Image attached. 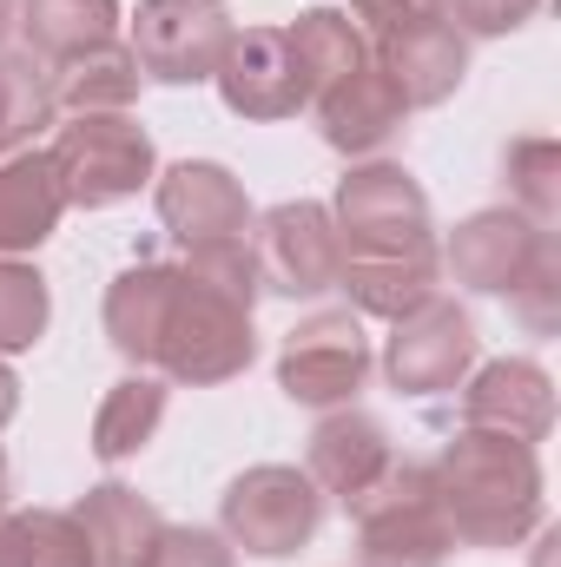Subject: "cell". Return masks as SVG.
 I'll return each mask as SVG.
<instances>
[{
  "instance_id": "11",
  "label": "cell",
  "mask_w": 561,
  "mask_h": 567,
  "mask_svg": "<svg viewBox=\"0 0 561 567\" xmlns=\"http://www.w3.org/2000/svg\"><path fill=\"white\" fill-rule=\"evenodd\" d=\"M549 251H555V231H542V225L522 218L516 205H489V212H469V218L449 231V251H442V258H449L456 284H469V290H482V297H509Z\"/></svg>"
},
{
  "instance_id": "21",
  "label": "cell",
  "mask_w": 561,
  "mask_h": 567,
  "mask_svg": "<svg viewBox=\"0 0 561 567\" xmlns=\"http://www.w3.org/2000/svg\"><path fill=\"white\" fill-rule=\"evenodd\" d=\"M172 290H178V265H133V271L113 278V290H106V337H113V350L126 363L152 370L159 337H165Z\"/></svg>"
},
{
  "instance_id": "12",
  "label": "cell",
  "mask_w": 561,
  "mask_h": 567,
  "mask_svg": "<svg viewBox=\"0 0 561 567\" xmlns=\"http://www.w3.org/2000/svg\"><path fill=\"white\" fill-rule=\"evenodd\" d=\"M159 225L185 245V251H205V245H232L252 231V198L245 185L212 165V158H185V165H165L159 172Z\"/></svg>"
},
{
  "instance_id": "9",
  "label": "cell",
  "mask_w": 561,
  "mask_h": 567,
  "mask_svg": "<svg viewBox=\"0 0 561 567\" xmlns=\"http://www.w3.org/2000/svg\"><path fill=\"white\" fill-rule=\"evenodd\" d=\"M252 258L258 284L278 297H324L344 278V238L330 225V205L317 198H284L265 218H252Z\"/></svg>"
},
{
  "instance_id": "15",
  "label": "cell",
  "mask_w": 561,
  "mask_h": 567,
  "mask_svg": "<svg viewBox=\"0 0 561 567\" xmlns=\"http://www.w3.org/2000/svg\"><path fill=\"white\" fill-rule=\"evenodd\" d=\"M397 449H390V429L364 410H330L324 423L310 429V455H304V475L317 482V495L357 508L384 475H390Z\"/></svg>"
},
{
  "instance_id": "27",
  "label": "cell",
  "mask_w": 561,
  "mask_h": 567,
  "mask_svg": "<svg viewBox=\"0 0 561 567\" xmlns=\"http://www.w3.org/2000/svg\"><path fill=\"white\" fill-rule=\"evenodd\" d=\"M140 86H145L140 60L120 40L86 53V60H73V66H60V106L67 113H126L140 100Z\"/></svg>"
},
{
  "instance_id": "10",
  "label": "cell",
  "mask_w": 561,
  "mask_h": 567,
  "mask_svg": "<svg viewBox=\"0 0 561 567\" xmlns=\"http://www.w3.org/2000/svg\"><path fill=\"white\" fill-rule=\"evenodd\" d=\"M469 370H476V323H469L462 303L429 297L410 317L390 323V343H384V377H390V390H404V396H442V390H456Z\"/></svg>"
},
{
  "instance_id": "19",
  "label": "cell",
  "mask_w": 561,
  "mask_h": 567,
  "mask_svg": "<svg viewBox=\"0 0 561 567\" xmlns=\"http://www.w3.org/2000/svg\"><path fill=\"white\" fill-rule=\"evenodd\" d=\"M67 218V185L53 172V152L27 145L13 158H0V258L40 251Z\"/></svg>"
},
{
  "instance_id": "22",
  "label": "cell",
  "mask_w": 561,
  "mask_h": 567,
  "mask_svg": "<svg viewBox=\"0 0 561 567\" xmlns=\"http://www.w3.org/2000/svg\"><path fill=\"white\" fill-rule=\"evenodd\" d=\"M436 278H442V258H436V245H422V251H397V258H344L337 284L350 290L357 317L397 323V317H410L417 303L436 297Z\"/></svg>"
},
{
  "instance_id": "26",
  "label": "cell",
  "mask_w": 561,
  "mask_h": 567,
  "mask_svg": "<svg viewBox=\"0 0 561 567\" xmlns=\"http://www.w3.org/2000/svg\"><path fill=\"white\" fill-rule=\"evenodd\" d=\"M0 567H86L67 508H0Z\"/></svg>"
},
{
  "instance_id": "13",
  "label": "cell",
  "mask_w": 561,
  "mask_h": 567,
  "mask_svg": "<svg viewBox=\"0 0 561 567\" xmlns=\"http://www.w3.org/2000/svg\"><path fill=\"white\" fill-rule=\"evenodd\" d=\"M218 100L238 113V120H290L310 106V86H304V66L284 40V27H252V33H232L218 73H212Z\"/></svg>"
},
{
  "instance_id": "20",
  "label": "cell",
  "mask_w": 561,
  "mask_h": 567,
  "mask_svg": "<svg viewBox=\"0 0 561 567\" xmlns=\"http://www.w3.org/2000/svg\"><path fill=\"white\" fill-rule=\"evenodd\" d=\"M27 53H40L47 66H73L100 47H113L120 33V0H20Z\"/></svg>"
},
{
  "instance_id": "4",
  "label": "cell",
  "mask_w": 561,
  "mask_h": 567,
  "mask_svg": "<svg viewBox=\"0 0 561 567\" xmlns=\"http://www.w3.org/2000/svg\"><path fill=\"white\" fill-rule=\"evenodd\" d=\"M324 528V495L304 468L290 462H258L245 468L225 495H218V535L258 561H284L297 555L310 535Z\"/></svg>"
},
{
  "instance_id": "2",
  "label": "cell",
  "mask_w": 561,
  "mask_h": 567,
  "mask_svg": "<svg viewBox=\"0 0 561 567\" xmlns=\"http://www.w3.org/2000/svg\"><path fill=\"white\" fill-rule=\"evenodd\" d=\"M429 482L462 548H522L542 528V455L529 442L462 429L429 462Z\"/></svg>"
},
{
  "instance_id": "33",
  "label": "cell",
  "mask_w": 561,
  "mask_h": 567,
  "mask_svg": "<svg viewBox=\"0 0 561 567\" xmlns=\"http://www.w3.org/2000/svg\"><path fill=\"white\" fill-rule=\"evenodd\" d=\"M350 13H357V33L377 47V40H390V33H404V27L436 20L442 0H350Z\"/></svg>"
},
{
  "instance_id": "3",
  "label": "cell",
  "mask_w": 561,
  "mask_h": 567,
  "mask_svg": "<svg viewBox=\"0 0 561 567\" xmlns=\"http://www.w3.org/2000/svg\"><path fill=\"white\" fill-rule=\"evenodd\" d=\"M350 515H357V567H442L456 548L429 462H390V475Z\"/></svg>"
},
{
  "instance_id": "24",
  "label": "cell",
  "mask_w": 561,
  "mask_h": 567,
  "mask_svg": "<svg viewBox=\"0 0 561 567\" xmlns=\"http://www.w3.org/2000/svg\"><path fill=\"white\" fill-rule=\"evenodd\" d=\"M159 423H165V377H152V370L120 377L93 410V455L100 462H133L159 435Z\"/></svg>"
},
{
  "instance_id": "23",
  "label": "cell",
  "mask_w": 561,
  "mask_h": 567,
  "mask_svg": "<svg viewBox=\"0 0 561 567\" xmlns=\"http://www.w3.org/2000/svg\"><path fill=\"white\" fill-rule=\"evenodd\" d=\"M60 120V80L40 53H7L0 47V158L27 152L47 126Z\"/></svg>"
},
{
  "instance_id": "36",
  "label": "cell",
  "mask_w": 561,
  "mask_h": 567,
  "mask_svg": "<svg viewBox=\"0 0 561 567\" xmlns=\"http://www.w3.org/2000/svg\"><path fill=\"white\" fill-rule=\"evenodd\" d=\"M0 508H7V455H0Z\"/></svg>"
},
{
  "instance_id": "29",
  "label": "cell",
  "mask_w": 561,
  "mask_h": 567,
  "mask_svg": "<svg viewBox=\"0 0 561 567\" xmlns=\"http://www.w3.org/2000/svg\"><path fill=\"white\" fill-rule=\"evenodd\" d=\"M47 317H53L47 278L33 265H20V258H0V357L33 350L47 337Z\"/></svg>"
},
{
  "instance_id": "25",
  "label": "cell",
  "mask_w": 561,
  "mask_h": 567,
  "mask_svg": "<svg viewBox=\"0 0 561 567\" xmlns=\"http://www.w3.org/2000/svg\"><path fill=\"white\" fill-rule=\"evenodd\" d=\"M284 40H290V53H297V66H304L310 100L370 60V40H364V33H357V20H350V13H337V7H310V13H297V20L284 27Z\"/></svg>"
},
{
  "instance_id": "1",
  "label": "cell",
  "mask_w": 561,
  "mask_h": 567,
  "mask_svg": "<svg viewBox=\"0 0 561 567\" xmlns=\"http://www.w3.org/2000/svg\"><path fill=\"white\" fill-rule=\"evenodd\" d=\"M258 290L265 284H258V258H252V231L232 238V245L185 251L152 370L172 377V383H192V390L232 383L258 357V330H252Z\"/></svg>"
},
{
  "instance_id": "7",
  "label": "cell",
  "mask_w": 561,
  "mask_h": 567,
  "mask_svg": "<svg viewBox=\"0 0 561 567\" xmlns=\"http://www.w3.org/2000/svg\"><path fill=\"white\" fill-rule=\"evenodd\" d=\"M370 337L357 310H317L304 317L278 350V390L304 410H350V396L370 383Z\"/></svg>"
},
{
  "instance_id": "6",
  "label": "cell",
  "mask_w": 561,
  "mask_h": 567,
  "mask_svg": "<svg viewBox=\"0 0 561 567\" xmlns=\"http://www.w3.org/2000/svg\"><path fill=\"white\" fill-rule=\"evenodd\" d=\"M330 225L344 238V258H397V251L436 245L429 192H422L404 165H390V158H370V165H357L337 185Z\"/></svg>"
},
{
  "instance_id": "18",
  "label": "cell",
  "mask_w": 561,
  "mask_h": 567,
  "mask_svg": "<svg viewBox=\"0 0 561 567\" xmlns=\"http://www.w3.org/2000/svg\"><path fill=\"white\" fill-rule=\"evenodd\" d=\"M67 515H73V528H80L86 567H145V555H152L159 535H165V515L145 502L140 488H126V482L86 488Z\"/></svg>"
},
{
  "instance_id": "32",
  "label": "cell",
  "mask_w": 561,
  "mask_h": 567,
  "mask_svg": "<svg viewBox=\"0 0 561 567\" xmlns=\"http://www.w3.org/2000/svg\"><path fill=\"white\" fill-rule=\"evenodd\" d=\"M145 567H238V561H232V542L212 535V528H165L159 548L145 555Z\"/></svg>"
},
{
  "instance_id": "5",
  "label": "cell",
  "mask_w": 561,
  "mask_h": 567,
  "mask_svg": "<svg viewBox=\"0 0 561 567\" xmlns=\"http://www.w3.org/2000/svg\"><path fill=\"white\" fill-rule=\"evenodd\" d=\"M159 152L133 113H73V126H60L53 140V172L67 185V205L80 212H106L120 198H133L152 178Z\"/></svg>"
},
{
  "instance_id": "35",
  "label": "cell",
  "mask_w": 561,
  "mask_h": 567,
  "mask_svg": "<svg viewBox=\"0 0 561 567\" xmlns=\"http://www.w3.org/2000/svg\"><path fill=\"white\" fill-rule=\"evenodd\" d=\"M13 20H20V7H13V0H0V47H7V33H13Z\"/></svg>"
},
{
  "instance_id": "28",
  "label": "cell",
  "mask_w": 561,
  "mask_h": 567,
  "mask_svg": "<svg viewBox=\"0 0 561 567\" xmlns=\"http://www.w3.org/2000/svg\"><path fill=\"white\" fill-rule=\"evenodd\" d=\"M502 185L516 192V212L536 218L542 231H555L561 212V145L549 133H529V140L502 145Z\"/></svg>"
},
{
  "instance_id": "31",
  "label": "cell",
  "mask_w": 561,
  "mask_h": 567,
  "mask_svg": "<svg viewBox=\"0 0 561 567\" xmlns=\"http://www.w3.org/2000/svg\"><path fill=\"white\" fill-rule=\"evenodd\" d=\"M442 7H449L442 20H449L456 33H482V40H502V33H516V27H529L542 0H442Z\"/></svg>"
},
{
  "instance_id": "14",
  "label": "cell",
  "mask_w": 561,
  "mask_h": 567,
  "mask_svg": "<svg viewBox=\"0 0 561 567\" xmlns=\"http://www.w3.org/2000/svg\"><path fill=\"white\" fill-rule=\"evenodd\" d=\"M462 429H489L509 442H542L555 429V383L529 357H496L462 383Z\"/></svg>"
},
{
  "instance_id": "16",
  "label": "cell",
  "mask_w": 561,
  "mask_h": 567,
  "mask_svg": "<svg viewBox=\"0 0 561 567\" xmlns=\"http://www.w3.org/2000/svg\"><path fill=\"white\" fill-rule=\"evenodd\" d=\"M310 113H317L324 145H330V152H350V158L384 152V145L404 133V120H410L404 93L384 80V66H377V60H364L357 73H344L337 86H324V93L310 100Z\"/></svg>"
},
{
  "instance_id": "17",
  "label": "cell",
  "mask_w": 561,
  "mask_h": 567,
  "mask_svg": "<svg viewBox=\"0 0 561 567\" xmlns=\"http://www.w3.org/2000/svg\"><path fill=\"white\" fill-rule=\"evenodd\" d=\"M370 60L384 66V80L404 93V106H442L462 73H469V33H456L442 13L422 20V27H404L390 40L370 47Z\"/></svg>"
},
{
  "instance_id": "30",
  "label": "cell",
  "mask_w": 561,
  "mask_h": 567,
  "mask_svg": "<svg viewBox=\"0 0 561 567\" xmlns=\"http://www.w3.org/2000/svg\"><path fill=\"white\" fill-rule=\"evenodd\" d=\"M509 310L529 337H555L561 330V251H549L529 278L509 290Z\"/></svg>"
},
{
  "instance_id": "8",
  "label": "cell",
  "mask_w": 561,
  "mask_h": 567,
  "mask_svg": "<svg viewBox=\"0 0 561 567\" xmlns=\"http://www.w3.org/2000/svg\"><path fill=\"white\" fill-rule=\"evenodd\" d=\"M225 0H140L133 13V60L159 86H205L232 47Z\"/></svg>"
},
{
  "instance_id": "34",
  "label": "cell",
  "mask_w": 561,
  "mask_h": 567,
  "mask_svg": "<svg viewBox=\"0 0 561 567\" xmlns=\"http://www.w3.org/2000/svg\"><path fill=\"white\" fill-rule=\"evenodd\" d=\"M13 410H20V377H13L7 357H0V429L13 423Z\"/></svg>"
}]
</instances>
